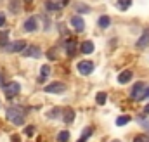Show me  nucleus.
<instances>
[{
  "mask_svg": "<svg viewBox=\"0 0 149 142\" xmlns=\"http://www.w3.org/2000/svg\"><path fill=\"white\" fill-rule=\"evenodd\" d=\"M45 7L50 9V10H56V9L61 7V3H54V2H49V0H47V2H45Z\"/></svg>",
  "mask_w": 149,
  "mask_h": 142,
  "instance_id": "22",
  "label": "nucleus"
},
{
  "mask_svg": "<svg viewBox=\"0 0 149 142\" xmlns=\"http://www.w3.org/2000/svg\"><path fill=\"white\" fill-rule=\"evenodd\" d=\"M5 114H7V118H9V121H12L16 127H21V125H24V113H23V109H19V107H9L7 111H5Z\"/></svg>",
  "mask_w": 149,
  "mask_h": 142,
  "instance_id": "2",
  "label": "nucleus"
},
{
  "mask_svg": "<svg viewBox=\"0 0 149 142\" xmlns=\"http://www.w3.org/2000/svg\"><path fill=\"white\" fill-rule=\"evenodd\" d=\"M49 74H50V68H49L47 64H43L42 70H40V78H45V76H49Z\"/></svg>",
  "mask_w": 149,
  "mask_h": 142,
  "instance_id": "21",
  "label": "nucleus"
},
{
  "mask_svg": "<svg viewBox=\"0 0 149 142\" xmlns=\"http://www.w3.org/2000/svg\"><path fill=\"white\" fill-rule=\"evenodd\" d=\"M3 24H5V16H3V14H0V28H2Z\"/></svg>",
  "mask_w": 149,
  "mask_h": 142,
  "instance_id": "29",
  "label": "nucleus"
},
{
  "mask_svg": "<svg viewBox=\"0 0 149 142\" xmlns=\"http://www.w3.org/2000/svg\"><path fill=\"white\" fill-rule=\"evenodd\" d=\"M76 9H78L80 12H88V7H87V5H81V3H78Z\"/></svg>",
  "mask_w": 149,
  "mask_h": 142,
  "instance_id": "27",
  "label": "nucleus"
},
{
  "mask_svg": "<svg viewBox=\"0 0 149 142\" xmlns=\"http://www.w3.org/2000/svg\"><path fill=\"white\" fill-rule=\"evenodd\" d=\"M43 90L49 92V94H61V92L66 90V85L61 83V81H54V83H50V85H45Z\"/></svg>",
  "mask_w": 149,
  "mask_h": 142,
  "instance_id": "4",
  "label": "nucleus"
},
{
  "mask_svg": "<svg viewBox=\"0 0 149 142\" xmlns=\"http://www.w3.org/2000/svg\"><path fill=\"white\" fill-rule=\"evenodd\" d=\"M0 87H5V83H3V80H2V74H0Z\"/></svg>",
  "mask_w": 149,
  "mask_h": 142,
  "instance_id": "31",
  "label": "nucleus"
},
{
  "mask_svg": "<svg viewBox=\"0 0 149 142\" xmlns=\"http://www.w3.org/2000/svg\"><path fill=\"white\" fill-rule=\"evenodd\" d=\"M3 92H5V97L12 99V97H16V95L21 92V85H19L17 81H10V83H7V85L3 87Z\"/></svg>",
  "mask_w": 149,
  "mask_h": 142,
  "instance_id": "3",
  "label": "nucleus"
},
{
  "mask_svg": "<svg viewBox=\"0 0 149 142\" xmlns=\"http://www.w3.org/2000/svg\"><path fill=\"white\" fill-rule=\"evenodd\" d=\"M73 120H74V113H73V109H66V111H64V123H68V125H70V123H71Z\"/></svg>",
  "mask_w": 149,
  "mask_h": 142,
  "instance_id": "15",
  "label": "nucleus"
},
{
  "mask_svg": "<svg viewBox=\"0 0 149 142\" xmlns=\"http://www.w3.org/2000/svg\"><path fill=\"white\" fill-rule=\"evenodd\" d=\"M33 134H35V127H28V128H26V135H30V137H31Z\"/></svg>",
  "mask_w": 149,
  "mask_h": 142,
  "instance_id": "28",
  "label": "nucleus"
},
{
  "mask_svg": "<svg viewBox=\"0 0 149 142\" xmlns=\"http://www.w3.org/2000/svg\"><path fill=\"white\" fill-rule=\"evenodd\" d=\"M66 50H68V56L73 57L74 50H76V47H74V40H68V42H66Z\"/></svg>",
  "mask_w": 149,
  "mask_h": 142,
  "instance_id": "14",
  "label": "nucleus"
},
{
  "mask_svg": "<svg viewBox=\"0 0 149 142\" xmlns=\"http://www.w3.org/2000/svg\"><path fill=\"white\" fill-rule=\"evenodd\" d=\"M139 123H141V125H142V127H144V128L149 132V121H148V120H142V118H139Z\"/></svg>",
  "mask_w": 149,
  "mask_h": 142,
  "instance_id": "26",
  "label": "nucleus"
},
{
  "mask_svg": "<svg viewBox=\"0 0 149 142\" xmlns=\"http://www.w3.org/2000/svg\"><path fill=\"white\" fill-rule=\"evenodd\" d=\"M81 52H83V54H92V52H94V42H90V40L83 42V43H81Z\"/></svg>",
  "mask_w": 149,
  "mask_h": 142,
  "instance_id": "12",
  "label": "nucleus"
},
{
  "mask_svg": "<svg viewBox=\"0 0 149 142\" xmlns=\"http://www.w3.org/2000/svg\"><path fill=\"white\" fill-rule=\"evenodd\" d=\"M144 114H148V116H149V104L144 107Z\"/></svg>",
  "mask_w": 149,
  "mask_h": 142,
  "instance_id": "30",
  "label": "nucleus"
},
{
  "mask_svg": "<svg viewBox=\"0 0 149 142\" xmlns=\"http://www.w3.org/2000/svg\"><path fill=\"white\" fill-rule=\"evenodd\" d=\"M134 142H149V137L148 135H137V137L134 139Z\"/></svg>",
  "mask_w": 149,
  "mask_h": 142,
  "instance_id": "24",
  "label": "nucleus"
},
{
  "mask_svg": "<svg viewBox=\"0 0 149 142\" xmlns=\"http://www.w3.org/2000/svg\"><path fill=\"white\" fill-rule=\"evenodd\" d=\"M149 45V28L144 30V33L141 35V38L137 40V49H146Z\"/></svg>",
  "mask_w": 149,
  "mask_h": 142,
  "instance_id": "9",
  "label": "nucleus"
},
{
  "mask_svg": "<svg viewBox=\"0 0 149 142\" xmlns=\"http://www.w3.org/2000/svg\"><path fill=\"white\" fill-rule=\"evenodd\" d=\"M106 99H108V95H106L104 92H99V94L95 95V101H97V104H101V106L106 104Z\"/></svg>",
  "mask_w": 149,
  "mask_h": 142,
  "instance_id": "19",
  "label": "nucleus"
},
{
  "mask_svg": "<svg viewBox=\"0 0 149 142\" xmlns=\"http://www.w3.org/2000/svg\"><path fill=\"white\" fill-rule=\"evenodd\" d=\"M109 23H111L109 16H101V17H99V26H101V28H108Z\"/></svg>",
  "mask_w": 149,
  "mask_h": 142,
  "instance_id": "16",
  "label": "nucleus"
},
{
  "mask_svg": "<svg viewBox=\"0 0 149 142\" xmlns=\"http://www.w3.org/2000/svg\"><path fill=\"white\" fill-rule=\"evenodd\" d=\"M130 3H132V0H120V9L121 10H127L130 7Z\"/></svg>",
  "mask_w": 149,
  "mask_h": 142,
  "instance_id": "23",
  "label": "nucleus"
},
{
  "mask_svg": "<svg viewBox=\"0 0 149 142\" xmlns=\"http://www.w3.org/2000/svg\"><path fill=\"white\" fill-rule=\"evenodd\" d=\"M113 142H120V141H113Z\"/></svg>",
  "mask_w": 149,
  "mask_h": 142,
  "instance_id": "32",
  "label": "nucleus"
},
{
  "mask_svg": "<svg viewBox=\"0 0 149 142\" xmlns=\"http://www.w3.org/2000/svg\"><path fill=\"white\" fill-rule=\"evenodd\" d=\"M40 54H42V50H40V47H37V45H30V47H26L23 50V56L24 57H40Z\"/></svg>",
  "mask_w": 149,
  "mask_h": 142,
  "instance_id": "7",
  "label": "nucleus"
},
{
  "mask_svg": "<svg viewBox=\"0 0 149 142\" xmlns=\"http://www.w3.org/2000/svg\"><path fill=\"white\" fill-rule=\"evenodd\" d=\"M26 47H28V43H26L24 40H17V42H12V43H9L5 49H7L9 52H23Z\"/></svg>",
  "mask_w": 149,
  "mask_h": 142,
  "instance_id": "5",
  "label": "nucleus"
},
{
  "mask_svg": "<svg viewBox=\"0 0 149 142\" xmlns=\"http://www.w3.org/2000/svg\"><path fill=\"white\" fill-rule=\"evenodd\" d=\"M92 132H94V128H90V127H88V128H85V130H83V134L80 135V139H78L76 142H87V139L92 135Z\"/></svg>",
  "mask_w": 149,
  "mask_h": 142,
  "instance_id": "13",
  "label": "nucleus"
},
{
  "mask_svg": "<svg viewBox=\"0 0 149 142\" xmlns=\"http://www.w3.org/2000/svg\"><path fill=\"white\" fill-rule=\"evenodd\" d=\"M130 121V116H120L118 120H116V125L118 127H123V125H127Z\"/></svg>",
  "mask_w": 149,
  "mask_h": 142,
  "instance_id": "20",
  "label": "nucleus"
},
{
  "mask_svg": "<svg viewBox=\"0 0 149 142\" xmlns=\"http://www.w3.org/2000/svg\"><path fill=\"white\" fill-rule=\"evenodd\" d=\"M132 76H134V73L130 70H125V71H121L120 73V76H118V81L120 83H128L130 80H132Z\"/></svg>",
  "mask_w": 149,
  "mask_h": 142,
  "instance_id": "11",
  "label": "nucleus"
},
{
  "mask_svg": "<svg viewBox=\"0 0 149 142\" xmlns=\"http://www.w3.org/2000/svg\"><path fill=\"white\" fill-rule=\"evenodd\" d=\"M0 45H2L3 49L9 45V33H7V31H5V33H3V31L0 33Z\"/></svg>",
  "mask_w": 149,
  "mask_h": 142,
  "instance_id": "17",
  "label": "nucleus"
},
{
  "mask_svg": "<svg viewBox=\"0 0 149 142\" xmlns=\"http://www.w3.org/2000/svg\"><path fill=\"white\" fill-rule=\"evenodd\" d=\"M68 141H70V132H66V130L59 132V135H57V142H68Z\"/></svg>",
  "mask_w": 149,
  "mask_h": 142,
  "instance_id": "18",
  "label": "nucleus"
},
{
  "mask_svg": "<svg viewBox=\"0 0 149 142\" xmlns=\"http://www.w3.org/2000/svg\"><path fill=\"white\" fill-rule=\"evenodd\" d=\"M71 26H73L78 33H81V31L85 30V21H83V17H81V16H73V17H71Z\"/></svg>",
  "mask_w": 149,
  "mask_h": 142,
  "instance_id": "8",
  "label": "nucleus"
},
{
  "mask_svg": "<svg viewBox=\"0 0 149 142\" xmlns=\"http://www.w3.org/2000/svg\"><path fill=\"white\" fill-rule=\"evenodd\" d=\"M76 68H78V71H80L81 74H90V73L94 71V64H92L90 61H80Z\"/></svg>",
  "mask_w": 149,
  "mask_h": 142,
  "instance_id": "6",
  "label": "nucleus"
},
{
  "mask_svg": "<svg viewBox=\"0 0 149 142\" xmlns=\"http://www.w3.org/2000/svg\"><path fill=\"white\" fill-rule=\"evenodd\" d=\"M38 28V21H37V17H30V19H26V23H24V30L26 31H35Z\"/></svg>",
  "mask_w": 149,
  "mask_h": 142,
  "instance_id": "10",
  "label": "nucleus"
},
{
  "mask_svg": "<svg viewBox=\"0 0 149 142\" xmlns=\"http://www.w3.org/2000/svg\"><path fill=\"white\" fill-rule=\"evenodd\" d=\"M130 97H132L134 101H142V99H148V97H149V85L142 83V81L135 83V85L132 87V90H130Z\"/></svg>",
  "mask_w": 149,
  "mask_h": 142,
  "instance_id": "1",
  "label": "nucleus"
},
{
  "mask_svg": "<svg viewBox=\"0 0 149 142\" xmlns=\"http://www.w3.org/2000/svg\"><path fill=\"white\" fill-rule=\"evenodd\" d=\"M59 116V107H54L50 113H49V118H57Z\"/></svg>",
  "mask_w": 149,
  "mask_h": 142,
  "instance_id": "25",
  "label": "nucleus"
}]
</instances>
